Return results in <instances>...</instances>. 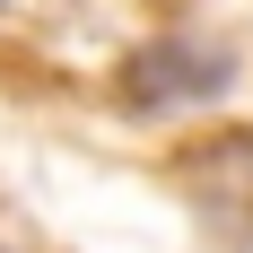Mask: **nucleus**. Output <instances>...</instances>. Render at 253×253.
Wrapping results in <instances>:
<instances>
[{"mask_svg": "<svg viewBox=\"0 0 253 253\" xmlns=\"http://www.w3.org/2000/svg\"><path fill=\"white\" fill-rule=\"evenodd\" d=\"M236 87V52L227 44H201V35H157V44H140L123 61V79H114V96L131 105V114H175V105H210Z\"/></svg>", "mask_w": 253, "mask_h": 253, "instance_id": "1", "label": "nucleus"}]
</instances>
